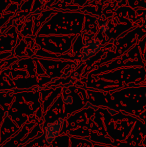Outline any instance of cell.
Listing matches in <instances>:
<instances>
[{
    "label": "cell",
    "mask_w": 146,
    "mask_h": 147,
    "mask_svg": "<svg viewBox=\"0 0 146 147\" xmlns=\"http://www.w3.org/2000/svg\"><path fill=\"white\" fill-rule=\"evenodd\" d=\"M63 125V119L62 118H59L56 121L52 122V123H49L48 125L45 128V140H46L47 143H50L54 140V138L60 132L61 128Z\"/></svg>",
    "instance_id": "obj_1"
},
{
    "label": "cell",
    "mask_w": 146,
    "mask_h": 147,
    "mask_svg": "<svg viewBox=\"0 0 146 147\" xmlns=\"http://www.w3.org/2000/svg\"><path fill=\"white\" fill-rule=\"evenodd\" d=\"M101 48V42L97 38H93L89 40L83 47H82V54L84 59L91 58L93 55H95Z\"/></svg>",
    "instance_id": "obj_2"
},
{
    "label": "cell",
    "mask_w": 146,
    "mask_h": 147,
    "mask_svg": "<svg viewBox=\"0 0 146 147\" xmlns=\"http://www.w3.org/2000/svg\"><path fill=\"white\" fill-rule=\"evenodd\" d=\"M108 29H109V26H108L107 23H103L101 25V30L103 31V32H106V31H108Z\"/></svg>",
    "instance_id": "obj_3"
},
{
    "label": "cell",
    "mask_w": 146,
    "mask_h": 147,
    "mask_svg": "<svg viewBox=\"0 0 146 147\" xmlns=\"http://www.w3.org/2000/svg\"><path fill=\"white\" fill-rule=\"evenodd\" d=\"M65 103H72V98L71 97H66L65 98Z\"/></svg>",
    "instance_id": "obj_4"
},
{
    "label": "cell",
    "mask_w": 146,
    "mask_h": 147,
    "mask_svg": "<svg viewBox=\"0 0 146 147\" xmlns=\"http://www.w3.org/2000/svg\"><path fill=\"white\" fill-rule=\"evenodd\" d=\"M145 97H146V92H145Z\"/></svg>",
    "instance_id": "obj_5"
}]
</instances>
